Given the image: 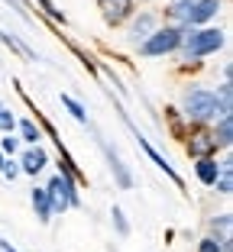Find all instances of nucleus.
<instances>
[{
    "label": "nucleus",
    "mask_w": 233,
    "mask_h": 252,
    "mask_svg": "<svg viewBox=\"0 0 233 252\" xmlns=\"http://www.w3.org/2000/svg\"><path fill=\"white\" fill-rule=\"evenodd\" d=\"M181 113H185L188 123L204 126V123H217L220 117H230V107H227L214 91L191 88V91H185V97H181Z\"/></svg>",
    "instance_id": "obj_1"
},
{
    "label": "nucleus",
    "mask_w": 233,
    "mask_h": 252,
    "mask_svg": "<svg viewBox=\"0 0 233 252\" xmlns=\"http://www.w3.org/2000/svg\"><path fill=\"white\" fill-rule=\"evenodd\" d=\"M181 45H185V55L188 59H204V55L217 52L220 45H224V32L220 30H191L185 32V39H181Z\"/></svg>",
    "instance_id": "obj_2"
},
{
    "label": "nucleus",
    "mask_w": 233,
    "mask_h": 252,
    "mask_svg": "<svg viewBox=\"0 0 233 252\" xmlns=\"http://www.w3.org/2000/svg\"><path fill=\"white\" fill-rule=\"evenodd\" d=\"M45 194H49V204H52V214L55 210H65V207H78L81 204V197H78V185L71 175H55L52 181H49V188H45Z\"/></svg>",
    "instance_id": "obj_3"
},
{
    "label": "nucleus",
    "mask_w": 233,
    "mask_h": 252,
    "mask_svg": "<svg viewBox=\"0 0 233 252\" xmlns=\"http://www.w3.org/2000/svg\"><path fill=\"white\" fill-rule=\"evenodd\" d=\"M181 39H185V30L181 26H166V30H156L143 45L139 52L143 55H168L175 49H181Z\"/></svg>",
    "instance_id": "obj_4"
},
{
    "label": "nucleus",
    "mask_w": 233,
    "mask_h": 252,
    "mask_svg": "<svg viewBox=\"0 0 233 252\" xmlns=\"http://www.w3.org/2000/svg\"><path fill=\"white\" fill-rule=\"evenodd\" d=\"M98 7L107 26H120L133 16V0H98Z\"/></svg>",
    "instance_id": "obj_5"
},
{
    "label": "nucleus",
    "mask_w": 233,
    "mask_h": 252,
    "mask_svg": "<svg viewBox=\"0 0 233 252\" xmlns=\"http://www.w3.org/2000/svg\"><path fill=\"white\" fill-rule=\"evenodd\" d=\"M220 7H224V0H195V7H191L185 26H204L207 20H214V16L220 13Z\"/></svg>",
    "instance_id": "obj_6"
},
{
    "label": "nucleus",
    "mask_w": 233,
    "mask_h": 252,
    "mask_svg": "<svg viewBox=\"0 0 233 252\" xmlns=\"http://www.w3.org/2000/svg\"><path fill=\"white\" fill-rule=\"evenodd\" d=\"M214 152H217V146H214V136L211 133L195 129V133L188 136V156H195V158H214Z\"/></svg>",
    "instance_id": "obj_7"
},
{
    "label": "nucleus",
    "mask_w": 233,
    "mask_h": 252,
    "mask_svg": "<svg viewBox=\"0 0 233 252\" xmlns=\"http://www.w3.org/2000/svg\"><path fill=\"white\" fill-rule=\"evenodd\" d=\"M152 32H156V13H149V10H146V13H139L133 23H130V39H133L136 45H143Z\"/></svg>",
    "instance_id": "obj_8"
},
{
    "label": "nucleus",
    "mask_w": 233,
    "mask_h": 252,
    "mask_svg": "<svg viewBox=\"0 0 233 252\" xmlns=\"http://www.w3.org/2000/svg\"><path fill=\"white\" fill-rule=\"evenodd\" d=\"M45 165H49V156H45L42 146L26 149V152H23V158H20V171H23V175H39Z\"/></svg>",
    "instance_id": "obj_9"
},
{
    "label": "nucleus",
    "mask_w": 233,
    "mask_h": 252,
    "mask_svg": "<svg viewBox=\"0 0 233 252\" xmlns=\"http://www.w3.org/2000/svg\"><path fill=\"white\" fill-rule=\"evenodd\" d=\"M127 123H130V120H127ZM130 129H133V136H136V139H139V146H143V149H146V152H149V158H152V162H156V165H159V168L166 171V175H168V178H172V181H175V185H181V178H178V175H175V168H172V165H168V162H166V158H162V156H159L156 149H152V146H149V139H146V136H143V133H139V129H136V126H133V123H130Z\"/></svg>",
    "instance_id": "obj_10"
},
{
    "label": "nucleus",
    "mask_w": 233,
    "mask_h": 252,
    "mask_svg": "<svg viewBox=\"0 0 233 252\" xmlns=\"http://www.w3.org/2000/svg\"><path fill=\"white\" fill-rule=\"evenodd\" d=\"M100 146H104V152H107V162H110V168H113V175H117V185L120 188H130L133 185V178H130V171L123 168V162H120V156H117V152H113L110 146H107V142H100Z\"/></svg>",
    "instance_id": "obj_11"
},
{
    "label": "nucleus",
    "mask_w": 233,
    "mask_h": 252,
    "mask_svg": "<svg viewBox=\"0 0 233 252\" xmlns=\"http://www.w3.org/2000/svg\"><path fill=\"white\" fill-rule=\"evenodd\" d=\"M214 146L217 149H230V142H233V117H220L217 120V129H214Z\"/></svg>",
    "instance_id": "obj_12"
},
{
    "label": "nucleus",
    "mask_w": 233,
    "mask_h": 252,
    "mask_svg": "<svg viewBox=\"0 0 233 252\" xmlns=\"http://www.w3.org/2000/svg\"><path fill=\"white\" fill-rule=\"evenodd\" d=\"M33 210H36V217L42 223L52 220V204H49V194H45V188H33Z\"/></svg>",
    "instance_id": "obj_13"
},
{
    "label": "nucleus",
    "mask_w": 233,
    "mask_h": 252,
    "mask_svg": "<svg viewBox=\"0 0 233 252\" xmlns=\"http://www.w3.org/2000/svg\"><path fill=\"white\" fill-rule=\"evenodd\" d=\"M195 171H198V178H201L204 185H217V178H220V165L214 162V158H198Z\"/></svg>",
    "instance_id": "obj_14"
},
{
    "label": "nucleus",
    "mask_w": 233,
    "mask_h": 252,
    "mask_svg": "<svg viewBox=\"0 0 233 252\" xmlns=\"http://www.w3.org/2000/svg\"><path fill=\"white\" fill-rule=\"evenodd\" d=\"M191 7H195V0H168V16H172V26H185V20H188Z\"/></svg>",
    "instance_id": "obj_15"
},
{
    "label": "nucleus",
    "mask_w": 233,
    "mask_h": 252,
    "mask_svg": "<svg viewBox=\"0 0 233 252\" xmlns=\"http://www.w3.org/2000/svg\"><path fill=\"white\" fill-rule=\"evenodd\" d=\"M198 252H230V246H227V239L207 236V239H201V243H198Z\"/></svg>",
    "instance_id": "obj_16"
},
{
    "label": "nucleus",
    "mask_w": 233,
    "mask_h": 252,
    "mask_svg": "<svg viewBox=\"0 0 233 252\" xmlns=\"http://www.w3.org/2000/svg\"><path fill=\"white\" fill-rule=\"evenodd\" d=\"M62 104L68 107V113H71V117H75L78 123H88V113H84V107L78 104L75 97H68V94H62Z\"/></svg>",
    "instance_id": "obj_17"
},
{
    "label": "nucleus",
    "mask_w": 233,
    "mask_h": 252,
    "mask_svg": "<svg viewBox=\"0 0 233 252\" xmlns=\"http://www.w3.org/2000/svg\"><path fill=\"white\" fill-rule=\"evenodd\" d=\"M20 133H23V139L30 142V146H39V139H42V136H39V126L33 123V120H23V123H20Z\"/></svg>",
    "instance_id": "obj_18"
},
{
    "label": "nucleus",
    "mask_w": 233,
    "mask_h": 252,
    "mask_svg": "<svg viewBox=\"0 0 233 252\" xmlns=\"http://www.w3.org/2000/svg\"><path fill=\"white\" fill-rule=\"evenodd\" d=\"M113 226H117V233H120V236H127V233H130V226H127V220H123V210L120 207H113Z\"/></svg>",
    "instance_id": "obj_19"
},
{
    "label": "nucleus",
    "mask_w": 233,
    "mask_h": 252,
    "mask_svg": "<svg viewBox=\"0 0 233 252\" xmlns=\"http://www.w3.org/2000/svg\"><path fill=\"white\" fill-rule=\"evenodd\" d=\"M13 126H16V120H13V113L10 110H0V129H3V133H13Z\"/></svg>",
    "instance_id": "obj_20"
},
{
    "label": "nucleus",
    "mask_w": 233,
    "mask_h": 252,
    "mask_svg": "<svg viewBox=\"0 0 233 252\" xmlns=\"http://www.w3.org/2000/svg\"><path fill=\"white\" fill-rule=\"evenodd\" d=\"M36 3H39V7H42V10H45V13H49V16H52V20H59V23H65V16H62V13H59V10H55V7H52V0H36Z\"/></svg>",
    "instance_id": "obj_21"
},
{
    "label": "nucleus",
    "mask_w": 233,
    "mask_h": 252,
    "mask_svg": "<svg viewBox=\"0 0 233 252\" xmlns=\"http://www.w3.org/2000/svg\"><path fill=\"white\" fill-rule=\"evenodd\" d=\"M16 149H20V142H16L13 136H3V139H0V152H7V156H13Z\"/></svg>",
    "instance_id": "obj_22"
},
{
    "label": "nucleus",
    "mask_w": 233,
    "mask_h": 252,
    "mask_svg": "<svg viewBox=\"0 0 233 252\" xmlns=\"http://www.w3.org/2000/svg\"><path fill=\"white\" fill-rule=\"evenodd\" d=\"M0 171H3V175H7V178H10V181H13V178H16V175H20V168H16V165H13V162H10V158H7V162H3V165H0Z\"/></svg>",
    "instance_id": "obj_23"
},
{
    "label": "nucleus",
    "mask_w": 233,
    "mask_h": 252,
    "mask_svg": "<svg viewBox=\"0 0 233 252\" xmlns=\"http://www.w3.org/2000/svg\"><path fill=\"white\" fill-rule=\"evenodd\" d=\"M214 230H230V214H220V220H214Z\"/></svg>",
    "instance_id": "obj_24"
},
{
    "label": "nucleus",
    "mask_w": 233,
    "mask_h": 252,
    "mask_svg": "<svg viewBox=\"0 0 233 252\" xmlns=\"http://www.w3.org/2000/svg\"><path fill=\"white\" fill-rule=\"evenodd\" d=\"M0 252H16V249H13V246H10V243H7L3 236H0Z\"/></svg>",
    "instance_id": "obj_25"
},
{
    "label": "nucleus",
    "mask_w": 233,
    "mask_h": 252,
    "mask_svg": "<svg viewBox=\"0 0 233 252\" xmlns=\"http://www.w3.org/2000/svg\"><path fill=\"white\" fill-rule=\"evenodd\" d=\"M3 162H7V158H3V152H0V165H3Z\"/></svg>",
    "instance_id": "obj_26"
},
{
    "label": "nucleus",
    "mask_w": 233,
    "mask_h": 252,
    "mask_svg": "<svg viewBox=\"0 0 233 252\" xmlns=\"http://www.w3.org/2000/svg\"><path fill=\"white\" fill-rule=\"evenodd\" d=\"M0 110H3V107H0Z\"/></svg>",
    "instance_id": "obj_27"
}]
</instances>
